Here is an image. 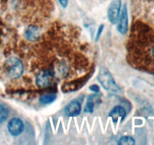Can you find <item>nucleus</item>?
<instances>
[{"mask_svg":"<svg viewBox=\"0 0 154 145\" xmlns=\"http://www.w3.org/2000/svg\"><path fill=\"white\" fill-rule=\"evenodd\" d=\"M95 104L91 100L88 101V102L87 103L85 106V108H84V112L86 113H93V110H94Z\"/></svg>","mask_w":154,"mask_h":145,"instance_id":"ddd939ff","label":"nucleus"},{"mask_svg":"<svg viewBox=\"0 0 154 145\" xmlns=\"http://www.w3.org/2000/svg\"><path fill=\"white\" fill-rule=\"evenodd\" d=\"M98 79L102 87L109 92H118L120 90V87L115 82L111 72L106 68H101L98 75Z\"/></svg>","mask_w":154,"mask_h":145,"instance_id":"f257e3e1","label":"nucleus"},{"mask_svg":"<svg viewBox=\"0 0 154 145\" xmlns=\"http://www.w3.org/2000/svg\"><path fill=\"white\" fill-rule=\"evenodd\" d=\"M53 73L48 70H42L36 76L35 82L39 88H47L51 85Z\"/></svg>","mask_w":154,"mask_h":145,"instance_id":"20e7f679","label":"nucleus"},{"mask_svg":"<svg viewBox=\"0 0 154 145\" xmlns=\"http://www.w3.org/2000/svg\"><path fill=\"white\" fill-rule=\"evenodd\" d=\"M39 36V30L35 26H29L25 31V36L29 41H36L38 39Z\"/></svg>","mask_w":154,"mask_h":145,"instance_id":"1a4fd4ad","label":"nucleus"},{"mask_svg":"<svg viewBox=\"0 0 154 145\" xmlns=\"http://www.w3.org/2000/svg\"><path fill=\"white\" fill-rule=\"evenodd\" d=\"M90 91L95 92V93H98V92H99V90H100L99 86L97 85H92L90 86Z\"/></svg>","mask_w":154,"mask_h":145,"instance_id":"4468645a","label":"nucleus"},{"mask_svg":"<svg viewBox=\"0 0 154 145\" xmlns=\"http://www.w3.org/2000/svg\"><path fill=\"white\" fill-rule=\"evenodd\" d=\"M59 2L63 8H66V6L68 5V3H69V0H59Z\"/></svg>","mask_w":154,"mask_h":145,"instance_id":"dca6fc26","label":"nucleus"},{"mask_svg":"<svg viewBox=\"0 0 154 145\" xmlns=\"http://www.w3.org/2000/svg\"><path fill=\"white\" fill-rule=\"evenodd\" d=\"M152 53H153V54L154 55V47H153V51H152Z\"/></svg>","mask_w":154,"mask_h":145,"instance_id":"f3484780","label":"nucleus"},{"mask_svg":"<svg viewBox=\"0 0 154 145\" xmlns=\"http://www.w3.org/2000/svg\"><path fill=\"white\" fill-rule=\"evenodd\" d=\"M126 112L124 107H121L120 105H117L113 108V110L110 112L109 116L112 118L113 121L117 122V121L120 119L121 122L124 120L125 117H126Z\"/></svg>","mask_w":154,"mask_h":145,"instance_id":"6e6552de","label":"nucleus"},{"mask_svg":"<svg viewBox=\"0 0 154 145\" xmlns=\"http://www.w3.org/2000/svg\"><path fill=\"white\" fill-rule=\"evenodd\" d=\"M8 117V111L2 105H0V123L4 122Z\"/></svg>","mask_w":154,"mask_h":145,"instance_id":"f8f14e48","label":"nucleus"},{"mask_svg":"<svg viewBox=\"0 0 154 145\" xmlns=\"http://www.w3.org/2000/svg\"><path fill=\"white\" fill-rule=\"evenodd\" d=\"M117 30L121 34H126L128 30V12L126 5H124L122 8L121 14L117 21Z\"/></svg>","mask_w":154,"mask_h":145,"instance_id":"423d86ee","label":"nucleus"},{"mask_svg":"<svg viewBox=\"0 0 154 145\" xmlns=\"http://www.w3.org/2000/svg\"><path fill=\"white\" fill-rule=\"evenodd\" d=\"M103 29H104V25H103V24H102V25L99 26V29H98V33H97V35H96V41L99 40V37H100L101 34H102V31H103Z\"/></svg>","mask_w":154,"mask_h":145,"instance_id":"2eb2a0df","label":"nucleus"},{"mask_svg":"<svg viewBox=\"0 0 154 145\" xmlns=\"http://www.w3.org/2000/svg\"><path fill=\"white\" fill-rule=\"evenodd\" d=\"M121 7V0H112L108 9V17L110 22L116 24L119 19Z\"/></svg>","mask_w":154,"mask_h":145,"instance_id":"7ed1b4c3","label":"nucleus"},{"mask_svg":"<svg viewBox=\"0 0 154 145\" xmlns=\"http://www.w3.org/2000/svg\"><path fill=\"white\" fill-rule=\"evenodd\" d=\"M6 69L8 73L12 79H18L23 72V66L19 59L15 57H10L6 62Z\"/></svg>","mask_w":154,"mask_h":145,"instance_id":"f03ea898","label":"nucleus"},{"mask_svg":"<svg viewBox=\"0 0 154 145\" xmlns=\"http://www.w3.org/2000/svg\"><path fill=\"white\" fill-rule=\"evenodd\" d=\"M135 140L132 137H130V136H123V137H120V139L118 141V144L120 145H133L135 144Z\"/></svg>","mask_w":154,"mask_h":145,"instance_id":"9b49d317","label":"nucleus"},{"mask_svg":"<svg viewBox=\"0 0 154 145\" xmlns=\"http://www.w3.org/2000/svg\"><path fill=\"white\" fill-rule=\"evenodd\" d=\"M81 104L77 100L72 101L65 108V113L68 116H76L81 113Z\"/></svg>","mask_w":154,"mask_h":145,"instance_id":"0eeeda50","label":"nucleus"},{"mask_svg":"<svg viewBox=\"0 0 154 145\" xmlns=\"http://www.w3.org/2000/svg\"><path fill=\"white\" fill-rule=\"evenodd\" d=\"M57 98V96L53 94H48L43 95L40 98V102L42 104H49L54 102Z\"/></svg>","mask_w":154,"mask_h":145,"instance_id":"9d476101","label":"nucleus"},{"mask_svg":"<svg viewBox=\"0 0 154 145\" xmlns=\"http://www.w3.org/2000/svg\"><path fill=\"white\" fill-rule=\"evenodd\" d=\"M24 125L23 121L19 118H13L8 124V130L9 133L13 136H18L23 132Z\"/></svg>","mask_w":154,"mask_h":145,"instance_id":"39448f33","label":"nucleus"}]
</instances>
